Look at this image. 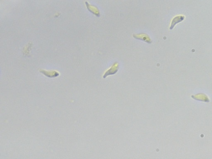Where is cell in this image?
<instances>
[{
	"label": "cell",
	"mask_w": 212,
	"mask_h": 159,
	"mask_svg": "<svg viewBox=\"0 0 212 159\" xmlns=\"http://www.w3.org/2000/svg\"><path fill=\"white\" fill-rule=\"evenodd\" d=\"M133 37L135 39L142 40L148 44H151L152 41L150 37L147 34L145 33H139V34H134Z\"/></svg>",
	"instance_id": "6da1fadb"
},
{
	"label": "cell",
	"mask_w": 212,
	"mask_h": 159,
	"mask_svg": "<svg viewBox=\"0 0 212 159\" xmlns=\"http://www.w3.org/2000/svg\"><path fill=\"white\" fill-rule=\"evenodd\" d=\"M118 63L117 62H115L113 65H112V67L110 68V69L108 70L106 72L104 75L103 76V78H105L106 77L108 76L111 75H114L118 71Z\"/></svg>",
	"instance_id": "7a4b0ae2"
},
{
	"label": "cell",
	"mask_w": 212,
	"mask_h": 159,
	"mask_svg": "<svg viewBox=\"0 0 212 159\" xmlns=\"http://www.w3.org/2000/svg\"><path fill=\"white\" fill-rule=\"evenodd\" d=\"M184 17V16H182L175 17L173 19V20H172V22H171V26H170V30H172L176 24L178 23H179L180 22L182 21L183 20Z\"/></svg>",
	"instance_id": "3957f363"
}]
</instances>
